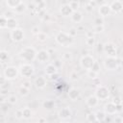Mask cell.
Returning a JSON list of instances; mask_svg holds the SVG:
<instances>
[{
  "label": "cell",
  "instance_id": "2",
  "mask_svg": "<svg viewBox=\"0 0 123 123\" xmlns=\"http://www.w3.org/2000/svg\"><path fill=\"white\" fill-rule=\"evenodd\" d=\"M56 41L64 46V47H69L73 44V37L68 34V33H64V32H59L55 37Z\"/></svg>",
  "mask_w": 123,
  "mask_h": 123
},
{
  "label": "cell",
  "instance_id": "50",
  "mask_svg": "<svg viewBox=\"0 0 123 123\" xmlns=\"http://www.w3.org/2000/svg\"><path fill=\"white\" fill-rule=\"evenodd\" d=\"M87 4H88V5H90L92 8H94V6L96 5V2H94V1H89Z\"/></svg>",
  "mask_w": 123,
  "mask_h": 123
},
{
  "label": "cell",
  "instance_id": "37",
  "mask_svg": "<svg viewBox=\"0 0 123 123\" xmlns=\"http://www.w3.org/2000/svg\"><path fill=\"white\" fill-rule=\"evenodd\" d=\"M70 80H72V81H77L78 79H79V75H78V73L77 72H75V71H73V72H71L70 73Z\"/></svg>",
  "mask_w": 123,
  "mask_h": 123
},
{
  "label": "cell",
  "instance_id": "22",
  "mask_svg": "<svg viewBox=\"0 0 123 123\" xmlns=\"http://www.w3.org/2000/svg\"><path fill=\"white\" fill-rule=\"evenodd\" d=\"M20 3H21L20 0H7V1H6V4L8 5V7L11 8V9H13V10H15V8H16Z\"/></svg>",
  "mask_w": 123,
  "mask_h": 123
},
{
  "label": "cell",
  "instance_id": "26",
  "mask_svg": "<svg viewBox=\"0 0 123 123\" xmlns=\"http://www.w3.org/2000/svg\"><path fill=\"white\" fill-rule=\"evenodd\" d=\"M67 4L69 5V7L72 9L73 12H76L77 9L80 7V2H78V1H69Z\"/></svg>",
  "mask_w": 123,
  "mask_h": 123
},
{
  "label": "cell",
  "instance_id": "7",
  "mask_svg": "<svg viewBox=\"0 0 123 123\" xmlns=\"http://www.w3.org/2000/svg\"><path fill=\"white\" fill-rule=\"evenodd\" d=\"M24 37H25L24 32H23V30L20 29V28H16V29H14V30L11 31V37H12V39L13 41H15V42H20V41H22V40L24 39Z\"/></svg>",
  "mask_w": 123,
  "mask_h": 123
},
{
  "label": "cell",
  "instance_id": "19",
  "mask_svg": "<svg viewBox=\"0 0 123 123\" xmlns=\"http://www.w3.org/2000/svg\"><path fill=\"white\" fill-rule=\"evenodd\" d=\"M68 97H69L70 100L76 101V100L80 97V91H79L77 88L72 87V88H70L69 91H68Z\"/></svg>",
  "mask_w": 123,
  "mask_h": 123
},
{
  "label": "cell",
  "instance_id": "42",
  "mask_svg": "<svg viewBox=\"0 0 123 123\" xmlns=\"http://www.w3.org/2000/svg\"><path fill=\"white\" fill-rule=\"evenodd\" d=\"M22 86H24V87L30 89V88L32 87V84H31V82H29V81H24V82L22 83Z\"/></svg>",
  "mask_w": 123,
  "mask_h": 123
},
{
  "label": "cell",
  "instance_id": "1",
  "mask_svg": "<svg viewBox=\"0 0 123 123\" xmlns=\"http://www.w3.org/2000/svg\"><path fill=\"white\" fill-rule=\"evenodd\" d=\"M37 52L36 51V49L34 47L28 46L23 48L20 53H19V57L21 60H23L24 62H27V63H29V62H33L37 59Z\"/></svg>",
  "mask_w": 123,
  "mask_h": 123
},
{
  "label": "cell",
  "instance_id": "36",
  "mask_svg": "<svg viewBox=\"0 0 123 123\" xmlns=\"http://www.w3.org/2000/svg\"><path fill=\"white\" fill-rule=\"evenodd\" d=\"M16 101H17V98H16L14 95H11V96H9V98H8V102H9L11 105H14V104L16 103Z\"/></svg>",
  "mask_w": 123,
  "mask_h": 123
},
{
  "label": "cell",
  "instance_id": "51",
  "mask_svg": "<svg viewBox=\"0 0 123 123\" xmlns=\"http://www.w3.org/2000/svg\"><path fill=\"white\" fill-rule=\"evenodd\" d=\"M86 37H93V34H92V32H88V33L86 34Z\"/></svg>",
  "mask_w": 123,
  "mask_h": 123
},
{
  "label": "cell",
  "instance_id": "9",
  "mask_svg": "<svg viewBox=\"0 0 123 123\" xmlns=\"http://www.w3.org/2000/svg\"><path fill=\"white\" fill-rule=\"evenodd\" d=\"M104 51L107 53L108 57H115L116 56V48L111 42H107L104 44Z\"/></svg>",
  "mask_w": 123,
  "mask_h": 123
},
{
  "label": "cell",
  "instance_id": "47",
  "mask_svg": "<svg viewBox=\"0 0 123 123\" xmlns=\"http://www.w3.org/2000/svg\"><path fill=\"white\" fill-rule=\"evenodd\" d=\"M49 18H50V15H49L48 13H44V14L41 16V19H42V20H49Z\"/></svg>",
  "mask_w": 123,
  "mask_h": 123
},
{
  "label": "cell",
  "instance_id": "15",
  "mask_svg": "<svg viewBox=\"0 0 123 123\" xmlns=\"http://www.w3.org/2000/svg\"><path fill=\"white\" fill-rule=\"evenodd\" d=\"M57 72H58V68L54 65V63H48L45 66V73L47 76L51 77L54 74H57Z\"/></svg>",
  "mask_w": 123,
  "mask_h": 123
},
{
  "label": "cell",
  "instance_id": "12",
  "mask_svg": "<svg viewBox=\"0 0 123 123\" xmlns=\"http://www.w3.org/2000/svg\"><path fill=\"white\" fill-rule=\"evenodd\" d=\"M104 111H105V113H107V114H110V115L115 114V113L117 112L116 105H115V104H113L112 102H109L108 104H106V105H105Z\"/></svg>",
  "mask_w": 123,
  "mask_h": 123
},
{
  "label": "cell",
  "instance_id": "48",
  "mask_svg": "<svg viewBox=\"0 0 123 123\" xmlns=\"http://www.w3.org/2000/svg\"><path fill=\"white\" fill-rule=\"evenodd\" d=\"M61 61L60 60H56L55 62H54V65L57 67V68H59L60 67V65H62V62H60Z\"/></svg>",
  "mask_w": 123,
  "mask_h": 123
},
{
  "label": "cell",
  "instance_id": "14",
  "mask_svg": "<svg viewBox=\"0 0 123 123\" xmlns=\"http://www.w3.org/2000/svg\"><path fill=\"white\" fill-rule=\"evenodd\" d=\"M111 12V7L109 4H103L99 8V14L101 17H105V16L110 15Z\"/></svg>",
  "mask_w": 123,
  "mask_h": 123
},
{
  "label": "cell",
  "instance_id": "18",
  "mask_svg": "<svg viewBox=\"0 0 123 123\" xmlns=\"http://www.w3.org/2000/svg\"><path fill=\"white\" fill-rule=\"evenodd\" d=\"M35 85H36V86H37V88H39V89L44 88V87L46 86V80H45V78L42 77V76L37 77V78L35 80Z\"/></svg>",
  "mask_w": 123,
  "mask_h": 123
},
{
  "label": "cell",
  "instance_id": "45",
  "mask_svg": "<svg viewBox=\"0 0 123 123\" xmlns=\"http://www.w3.org/2000/svg\"><path fill=\"white\" fill-rule=\"evenodd\" d=\"M71 57H72V56H71L70 53H67V52H66V53L63 54V59H64V60H70Z\"/></svg>",
  "mask_w": 123,
  "mask_h": 123
},
{
  "label": "cell",
  "instance_id": "43",
  "mask_svg": "<svg viewBox=\"0 0 123 123\" xmlns=\"http://www.w3.org/2000/svg\"><path fill=\"white\" fill-rule=\"evenodd\" d=\"M15 117H16L17 119H21V118H23V112H22V110H18V111H16V112H15Z\"/></svg>",
  "mask_w": 123,
  "mask_h": 123
},
{
  "label": "cell",
  "instance_id": "28",
  "mask_svg": "<svg viewBox=\"0 0 123 123\" xmlns=\"http://www.w3.org/2000/svg\"><path fill=\"white\" fill-rule=\"evenodd\" d=\"M29 90L30 89H28V88H26V87H24V86H20V88L18 89V92H19V94L21 95V96H27L28 94H29Z\"/></svg>",
  "mask_w": 123,
  "mask_h": 123
},
{
  "label": "cell",
  "instance_id": "41",
  "mask_svg": "<svg viewBox=\"0 0 123 123\" xmlns=\"http://www.w3.org/2000/svg\"><path fill=\"white\" fill-rule=\"evenodd\" d=\"M68 34H69V35H70L72 37H74L77 35V29H76V28H74V27H73V28H71V29L69 30Z\"/></svg>",
  "mask_w": 123,
  "mask_h": 123
},
{
  "label": "cell",
  "instance_id": "5",
  "mask_svg": "<svg viewBox=\"0 0 123 123\" xmlns=\"http://www.w3.org/2000/svg\"><path fill=\"white\" fill-rule=\"evenodd\" d=\"M18 69L14 66H7L4 70V77L7 80H13L16 79L18 76Z\"/></svg>",
  "mask_w": 123,
  "mask_h": 123
},
{
  "label": "cell",
  "instance_id": "44",
  "mask_svg": "<svg viewBox=\"0 0 123 123\" xmlns=\"http://www.w3.org/2000/svg\"><path fill=\"white\" fill-rule=\"evenodd\" d=\"M32 32H33V34H35V35H37V36L40 33V31H39V29H38L37 26H34L33 29H32Z\"/></svg>",
  "mask_w": 123,
  "mask_h": 123
},
{
  "label": "cell",
  "instance_id": "25",
  "mask_svg": "<svg viewBox=\"0 0 123 123\" xmlns=\"http://www.w3.org/2000/svg\"><path fill=\"white\" fill-rule=\"evenodd\" d=\"M8 59H9V53L5 50H2L0 52V61H1V62L2 63L6 62L8 61Z\"/></svg>",
  "mask_w": 123,
  "mask_h": 123
},
{
  "label": "cell",
  "instance_id": "4",
  "mask_svg": "<svg viewBox=\"0 0 123 123\" xmlns=\"http://www.w3.org/2000/svg\"><path fill=\"white\" fill-rule=\"evenodd\" d=\"M19 73L23 76V77H31L34 75L35 73V67L31 64V63H23L20 65V68H19Z\"/></svg>",
  "mask_w": 123,
  "mask_h": 123
},
{
  "label": "cell",
  "instance_id": "53",
  "mask_svg": "<svg viewBox=\"0 0 123 123\" xmlns=\"http://www.w3.org/2000/svg\"><path fill=\"white\" fill-rule=\"evenodd\" d=\"M60 123H69V122H66V121H62V122H60Z\"/></svg>",
  "mask_w": 123,
  "mask_h": 123
},
{
  "label": "cell",
  "instance_id": "32",
  "mask_svg": "<svg viewBox=\"0 0 123 123\" xmlns=\"http://www.w3.org/2000/svg\"><path fill=\"white\" fill-rule=\"evenodd\" d=\"M37 40H39V41H45L46 38H47V35L45 33H43V32H40L37 36Z\"/></svg>",
  "mask_w": 123,
  "mask_h": 123
},
{
  "label": "cell",
  "instance_id": "33",
  "mask_svg": "<svg viewBox=\"0 0 123 123\" xmlns=\"http://www.w3.org/2000/svg\"><path fill=\"white\" fill-rule=\"evenodd\" d=\"M86 43L87 46H93L95 44V38L94 37H86Z\"/></svg>",
  "mask_w": 123,
  "mask_h": 123
},
{
  "label": "cell",
  "instance_id": "31",
  "mask_svg": "<svg viewBox=\"0 0 123 123\" xmlns=\"http://www.w3.org/2000/svg\"><path fill=\"white\" fill-rule=\"evenodd\" d=\"M95 114H96L97 121H103V120H105V118H106V115H105V113H104L103 111H97Z\"/></svg>",
  "mask_w": 123,
  "mask_h": 123
},
{
  "label": "cell",
  "instance_id": "6",
  "mask_svg": "<svg viewBox=\"0 0 123 123\" xmlns=\"http://www.w3.org/2000/svg\"><path fill=\"white\" fill-rule=\"evenodd\" d=\"M104 65L107 70H115L118 66V62L115 57H107L104 61Z\"/></svg>",
  "mask_w": 123,
  "mask_h": 123
},
{
  "label": "cell",
  "instance_id": "34",
  "mask_svg": "<svg viewBox=\"0 0 123 123\" xmlns=\"http://www.w3.org/2000/svg\"><path fill=\"white\" fill-rule=\"evenodd\" d=\"M86 75H87V77L90 78V79H95V78L97 77L98 73H96V72H94V71H92V70H87Z\"/></svg>",
  "mask_w": 123,
  "mask_h": 123
},
{
  "label": "cell",
  "instance_id": "40",
  "mask_svg": "<svg viewBox=\"0 0 123 123\" xmlns=\"http://www.w3.org/2000/svg\"><path fill=\"white\" fill-rule=\"evenodd\" d=\"M94 23L95 25H103V17H96L94 19Z\"/></svg>",
  "mask_w": 123,
  "mask_h": 123
},
{
  "label": "cell",
  "instance_id": "52",
  "mask_svg": "<svg viewBox=\"0 0 123 123\" xmlns=\"http://www.w3.org/2000/svg\"><path fill=\"white\" fill-rule=\"evenodd\" d=\"M39 122H40V123H43V122H44V119H43V118L39 119Z\"/></svg>",
  "mask_w": 123,
  "mask_h": 123
},
{
  "label": "cell",
  "instance_id": "35",
  "mask_svg": "<svg viewBox=\"0 0 123 123\" xmlns=\"http://www.w3.org/2000/svg\"><path fill=\"white\" fill-rule=\"evenodd\" d=\"M93 30L95 33H101L104 31V25H95Z\"/></svg>",
  "mask_w": 123,
  "mask_h": 123
},
{
  "label": "cell",
  "instance_id": "23",
  "mask_svg": "<svg viewBox=\"0 0 123 123\" xmlns=\"http://www.w3.org/2000/svg\"><path fill=\"white\" fill-rule=\"evenodd\" d=\"M26 10H27V5H26L24 2L21 1V3L15 8L14 12H15L16 13H22V12H24Z\"/></svg>",
  "mask_w": 123,
  "mask_h": 123
},
{
  "label": "cell",
  "instance_id": "24",
  "mask_svg": "<svg viewBox=\"0 0 123 123\" xmlns=\"http://www.w3.org/2000/svg\"><path fill=\"white\" fill-rule=\"evenodd\" d=\"M22 112H23V118L24 119H30L32 117L33 112H32V111H31L30 108L26 107V108L22 109Z\"/></svg>",
  "mask_w": 123,
  "mask_h": 123
},
{
  "label": "cell",
  "instance_id": "29",
  "mask_svg": "<svg viewBox=\"0 0 123 123\" xmlns=\"http://www.w3.org/2000/svg\"><path fill=\"white\" fill-rule=\"evenodd\" d=\"M43 107L46 108L47 110H51L54 107V102L51 101V100H46V101L43 102Z\"/></svg>",
  "mask_w": 123,
  "mask_h": 123
},
{
  "label": "cell",
  "instance_id": "46",
  "mask_svg": "<svg viewBox=\"0 0 123 123\" xmlns=\"http://www.w3.org/2000/svg\"><path fill=\"white\" fill-rule=\"evenodd\" d=\"M114 121H115V123H123V117H120V116H116Z\"/></svg>",
  "mask_w": 123,
  "mask_h": 123
},
{
  "label": "cell",
  "instance_id": "8",
  "mask_svg": "<svg viewBox=\"0 0 123 123\" xmlns=\"http://www.w3.org/2000/svg\"><path fill=\"white\" fill-rule=\"evenodd\" d=\"M95 96L99 100H107L110 96V91L105 86H99L95 92Z\"/></svg>",
  "mask_w": 123,
  "mask_h": 123
},
{
  "label": "cell",
  "instance_id": "17",
  "mask_svg": "<svg viewBox=\"0 0 123 123\" xmlns=\"http://www.w3.org/2000/svg\"><path fill=\"white\" fill-rule=\"evenodd\" d=\"M60 12H61V13H62L63 16H71V14H72V12H73L72 9L69 7L68 4H65V5L62 6Z\"/></svg>",
  "mask_w": 123,
  "mask_h": 123
},
{
  "label": "cell",
  "instance_id": "20",
  "mask_svg": "<svg viewBox=\"0 0 123 123\" xmlns=\"http://www.w3.org/2000/svg\"><path fill=\"white\" fill-rule=\"evenodd\" d=\"M70 17H71V20H72L73 22H76V23H80V22L83 20V18H84L82 12H78V11L73 12Z\"/></svg>",
  "mask_w": 123,
  "mask_h": 123
},
{
  "label": "cell",
  "instance_id": "27",
  "mask_svg": "<svg viewBox=\"0 0 123 123\" xmlns=\"http://www.w3.org/2000/svg\"><path fill=\"white\" fill-rule=\"evenodd\" d=\"M86 120L88 121V122H90V123H94V122H96L97 121V118H96V114L95 113H88L87 115H86Z\"/></svg>",
  "mask_w": 123,
  "mask_h": 123
},
{
  "label": "cell",
  "instance_id": "30",
  "mask_svg": "<svg viewBox=\"0 0 123 123\" xmlns=\"http://www.w3.org/2000/svg\"><path fill=\"white\" fill-rule=\"evenodd\" d=\"M7 22H8V18L5 17L4 15L1 16L0 18V27L3 29V28H7Z\"/></svg>",
  "mask_w": 123,
  "mask_h": 123
},
{
  "label": "cell",
  "instance_id": "10",
  "mask_svg": "<svg viewBox=\"0 0 123 123\" xmlns=\"http://www.w3.org/2000/svg\"><path fill=\"white\" fill-rule=\"evenodd\" d=\"M58 115H59V117H60L61 119L66 120V119H68V118L71 117V115H72V111H71V110H70L68 107H65V108H62V110L59 111Z\"/></svg>",
  "mask_w": 123,
  "mask_h": 123
},
{
  "label": "cell",
  "instance_id": "49",
  "mask_svg": "<svg viewBox=\"0 0 123 123\" xmlns=\"http://www.w3.org/2000/svg\"><path fill=\"white\" fill-rule=\"evenodd\" d=\"M86 12H92L93 11V8L90 6V5H86Z\"/></svg>",
  "mask_w": 123,
  "mask_h": 123
},
{
  "label": "cell",
  "instance_id": "16",
  "mask_svg": "<svg viewBox=\"0 0 123 123\" xmlns=\"http://www.w3.org/2000/svg\"><path fill=\"white\" fill-rule=\"evenodd\" d=\"M99 103V99L95 95H91L86 99V105L89 108H95Z\"/></svg>",
  "mask_w": 123,
  "mask_h": 123
},
{
  "label": "cell",
  "instance_id": "3",
  "mask_svg": "<svg viewBox=\"0 0 123 123\" xmlns=\"http://www.w3.org/2000/svg\"><path fill=\"white\" fill-rule=\"evenodd\" d=\"M95 62H96V61L94 60V58H93L91 55L86 54V55H85V56L82 57L80 63H81V66H82L83 68H85V69H86V70H90V69L92 68L93 64L95 63Z\"/></svg>",
  "mask_w": 123,
  "mask_h": 123
},
{
  "label": "cell",
  "instance_id": "13",
  "mask_svg": "<svg viewBox=\"0 0 123 123\" xmlns=\"http://www.w3.org/2000/svg\"><path fill=\"white\" fill-rule=\"evenodd\" d=\"M110 7H111V12H120L123 10V3L121 1L115 0V1L111 2V4L110 5Z\"/></svg>",
  "mask_w": 123,
  "mask_h": 123
},
{
  "label": "cell",
  "instance_id": "39",
  "mask_svg": "<svg viewBox=\"0 0 123 123\" xmlns=\"http://www.w3.org/2000/svg\"><path fill=\"white\" fill-rule=\"evenodd\" d=\"M113 104H115L116 106L117 105H120V104H122V101H121V98L120 97H118V96H116V97H114L113 98V100L111 101Z\"/></svg>",
  "mask_w": 123,
  "mask_h": 123
},
{
  "label": "cell",
  "instance_id": "21",
  "mask_svg": "<svg viewBox=\"0 0 123 123\" xmlns=\"http://www.w3.org/2000/svg\"><path fill=\"white\" fill-rule=\"evenodd\" d=\"M16 26H17V20L14 18V17H11V18H8V22H7V28L10 29L11 31L16 29Z\"/></svg>",
  "mask_w": 123,
  "mask_h": 123
},
{
  "label": "cell",
  "instance_id": "38",
  "mask_svg": "<svg viewBox=\"0 0 123 123\" xmlns=\"http://www.w3.org/2000/svg\"><path fill=\"white\" fill-rule=\"evenodd\" d=\"M99 69H100L99 63H98L97 62H95V63L93 64V66H92V68H91L90 70H92V71H94V72H96V73H99Z\"/></svg>",
  "mask_w": 123,
  "mask_h": 123
},
{
  "label": "cell",
  "instance_id": "11",
  "mask_svg": "<svg viewBox=\"0 0 123 123\" xmlns=\"http://www.w3.org/2000/svg\"><path fill=\"white\" fill-rule=\"evenodd\" d=\"M50 58V54L48 51L46 50H40L37 52V60L40 62H48Z\"/></svg>",
  "mask_w": 123,
  "mask_h": 123
}]
</instances>
